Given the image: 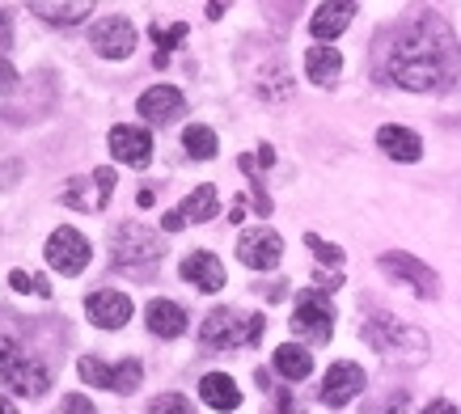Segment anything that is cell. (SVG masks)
<instances>
[{"label":"cell","instance_id":"obj_1","mask_svg":"<svg viewBox=\"0 0 461 414\" xmlns=\"http://www.w3.org/2000/svg\"><path fill=\"white\" fill-rule=\"evenodd\" d=\"M453 76V42L436 22L402 26L385 56V81L402 85L411 94H432Z\"/></svg>","mask_w":461,"mask_h":414},{"label":"cell","instance_id":"obj_2","mask_svg":"<svg viewBox=\"0 0 461 414\" xmlns=\"http://www.w3.org/2000/svg\"><path fill=\"white\" fill-rule=\"evenodd\" d=\"M166 258V237L144 229V224H119L111 237V263L131 279L157 275V263Z\"/></svg>","mask_w":461,"mask_h":414},{"label":"cell","instance_id":"obj_3","mask_svg":"<svg viewBox=\"0 0 461 414\" xmlns=\"http://www.w3.org/2000/svg\"><path fill=\"white\" fill-rule=\"evenodd\" d=\"M364 343L373 346L377 356L398 359V364H423L428 359V334L406 326L393 313H368L364 321Z\"/></svg>","mask_w":461,"mask_h":414},{"label":"cell","instance_id":"obj_4","mask_svg":"<svg viewBox=\"0 0 461 414\" xmlns=\"http://www.w3.org/2000/svg\"><path fill=\"white\" fill-rule=\"evenodd\" d=\"M263 313H241V309H229V304H221V309H212L208 318H203V330H199V338H203V346H216V351H238V346H254L258 338H263Z\"/></svg>","mask_w":461,"mask_h":414},{"label":"cell","instance_id":"obj_5","mask_svg":"<svg viewBox=\"0 0 461 414\" xmlns=\"http://www.w3.org/2000/svg\"><path fill=\"white\" fill-rule=\"evenodd\" d=\"M0 381L22 398H42L51 389V373L22 343H14L9 334H0Z\"/></svg>","mask_w":461,"mask_h":414},{"label":"cell","instance_id":"obj_6","mask_svg":"<svg viewBox=\"0 0 461 414\" xmlns=\"http://www.w3.org/2000/svg\"><path fill=\"white\" fill-rule=\"evenodd\" d=\"M381 271H385L393 284H406V288L415 292V296H423V301L440 296V275H436L428 263H420L415 254L390 249V254H381Z\"/></svg>","mask_w":461,"mask_h":414},{"label":"cell","instance_id":"obj_7","mask_svg":"<svg viewBox=\"0 0 461 414\" xmlns=\"http://www.w3.org/2000/svg\"><path fill=\"white\" fill-rule=\"evenodd\" d=\"M81 381L98 389H114V393H136L144 381V364L140 359H123V364H102V359L85 356L81 359Z\"/></svg>","mask_w":461,"mask_h":414},{"label":"cell","instance_id":"obj_8","mask_svg":"<svg viewBox=\"0 0 461 414\" xmlns=\"http://www.w3.org/2000/svg\"><path fill=\"white\" fill-rule=\"evenodd\" d=\"M293 330L301 338H313V343H330V330H335V309L326 296L318 292H301V301L293 309Z\"/></svg>","mask_w":461,"mask_h":414},{"label":"cell","instance_id":"obj_9","mask_svg":"<svg viewBox=\"0 0 461 414\" xmlns=\"http://www.w3.org/2000/svg\"><path fill=\"white\" fill-rule=\"evenodd\" d=\"M89 241H85V233H77V229H56V233L47 237V263L56 266L59 275L77 279L89 266Z\"/></svg>","mask_w":461,"mask_h":414},{"label":"cell","instance_id":"obj_10","mask_svg":"<svg viewBox=\"0 0 461 414\" xmlns=\"http://www.w3.org/2000/svg\"><path fill=\"white\" fill-rule=\"evenodd\" d=\"M89 42H94V51L102 59H127L136 51L140 34H136V26L127 17H102L98 26L89 30Z\"/></svg>","mask_w":461,"mask_h":414},{"label":"cell","instance_id":"obj_11","mask_svg":"<svg viewBox=\"0 0 461 414\" xmlns=\"http://www.w3.org/2000/svg\"><path fill=\"white\" fill-rule=\"evenodd\" d=\"M111 191H114V169L111 166H98L89 178L68 182L59 199H64L68 207H77V212H102V207H106V199H111Z\"/></svg>","mask_w":461,"mask_h":414},{"label":"cell","instance_id":"obj_12","mask_svg":"<svg viewBox=\"0 0 461 414\" xmlns=\"http://www.w3.org/2000/svg\"><path fill=\"white\" fill-rule=\"evenodd\" d=\"M238 258L250 271H271V266H280L284 258V237L276 229H246L238 237Z\"/></svg>","mask_w":461,"mask_h":414},{"label":"cell","instance_id":"obj_13","mask_svg":"<svg viewBox=\"0 0 461 414\" xmlns=\"http://www.w3.org/2000/svg\"><path fill=\"white\" fill-rule=\"evenodd\" d=\"M364 368L360 364H351V359H339V364H330V373L321 376V401L326 406H348L351 398H360L364 393Z\"/></svg>","mask_w":461,"mask_h":414},{"label":"cell","instance_id":"obj_14","mask_svg":"<svg viewBox=\"0 0 461 414\" xmlns=\"http://www.w3.org/2000/svg\"><path fill=\"white\" fill-rule=\"evenodd\" d=\"M85 318L102 326V330H123L127 321H131V296L114 288H98L89 292V301H85Z\"/></svg>","mask_w":461,"mask_h":414},{"label":"cell","instance_id":"obj_15","mask_svg":"<svg viewBox=\"0 0 461 414\" xmlns=\"http://www.w3.org/2000/svg\"><path fill=\"white\" fill-rule=\"evenodd\" d=\"M111 152H114V161H123L131 169H144L153 161V136L144 127L119 123V127H111Z\"/></svg>","mask_w":461,"mask_h":414},{"label":"cell","instance_id":"obj_16","mask_svg":"<svg viewBox=\"0 0 461 414\" xmlns=\"http://www.w3.org/2000/svg\"><path fill=\"white\" fill-rule=\"evenodd\" d=\"M136 111H140L144 123H169V119H178L186 111V97L174 89V85H153V89H144L140 102H136Z\"/></svg>","mask_w":461,"mask_h":414},{"label":"cell","instance_id":"obj_17","mask_svg":"<svg viewBox=\"0 0 461 414\" xmlns=\"http://www.w3.org/2000/svg\"><path fill=\"white\" fill-rule=\"evenodd\" d=\"M182 279L195 284L199 292H221L224 288V266L212 249H195V254H186V263H182Z\"/></svg>","mask_w":461,"mask_h":414},{"label":"cell","instance_id":"obj_18","mask_svg":"<svg viewBox=\"0 0 461 414\" xmlns=\"http://www.w3.org/2000/svg\"><path fill=\"white\" fill-rule=\"evenodd\" d=\"M377 144H381V152L390 157V161H402V166H411V161H420L423 157V140L411 131V127H402V123H385L377 131Z\"/></svg>","mask_w":461,"mask_h":414},{"label":"cell","instance_id":"obj_19","mask_svg":"<svg viewBox=\"0 0 461 414\" xmlns=\"http://www.w3.org/2000/svg\"><path fill=\"white\" fill-rule=\"evenodd\" d=\"M351 17H356V4H351V0H330V4H318V9H313L309 30H313L318 42H330L351 26Z\"/></svg>","mask_w":461,"mask_h":414},{"label":"cell","instance_id":"obj_20","mask_svg":"<svg viewBox=\"0 0 461 414\" xmlns=\"http://www.w3.org/2000/svg\"><path fill=\"white\" fill-rule=\"evenodd\" d=\"M305 72H309V81H313V85L330 89V85H339V76H343V56H339L335 47L318 42V47H309Z\"/></svg>","mask_w":461,"mask_h":414},{"label":"cell","instance_id":"obj_21","mask_svg":"<svg viewBox=\"0 0 461 414\" xmlns=\"http://www.w3.org/2000/svg\"><path fill=\"white\" fill-rule=\"evenodd\" d=\"M199 398L208 401L212 410H238L241 406V389L233 376L224 373H208L203 381H199Z\"/></svg>","mask_w":461,"mask_h":414},{"label":"cell","instance_id":"obj_22","mask_svg":"<svg viewBox=\"0 0 461 414\" xmlns=\"http://www.w3.org/2000/svg\"><path fill=\"white\" fill-rule=\"evenodd\" d=\"M144 318H149V330H153L157 338H178V334L186 330V309L174 301H153Z\"/></svg>","mask_w":461,"mask_h":414},{"label":"cell","instance_id":"obj_23","mask_svg":"<svg viewBox=\"0 0 461 414\" xmlns=\"http://www.w3.org/2000/svg\"><path fill=\"white\" fill-rule=\"evenodd\" d=\"M271 368H276L284 381H305V376L313 373V356H309L305 346L284 343V346H276V356H271Z\"/></svg>","mask_w":461,"mask_h":414},{"label":"cell","instance_id":"obj_24","mask_svg":"<svg viewBox=\"0 0 461 414\" xmlns=\"http://www.w3.org/2000/svg\"><path fill=\"white\" fill-rule=\"evenodd\" d=\"M34 17L42 22H51V26H72V22H81V17L94 14V4L89 0H77V4H56V0H42V4H30Z\"/></svg>","mask_w":461,"mask_h":414},{"label":"cell","instance_id":"obj_25","mask_svg":"<svg viewBox=\"0 0 461 414\" xmlns=\"http://www.w3.org/2000/svg\"><path fill=\"white\" fill-rule=\"evenodd\" d=\"M216 212H221V199H216V186H195V191L186 194V203L178 207V216H182V220H195V224L212 220Z\"/></svg>","mask_w":461,"mask_h":414},{"label":"cell","instance_id":"obj_26","mask_svg":"<svg viewBox=\"0 0 461 414\" xmlns=\"http://www.w3.org/2000/svg\"><path fill=\"white\" fill-rule=\"evenodd\" d=\"M182 148H186V157H191V161H212V157H216V148H221V140H216V131H212V127L195 123V127H186V131H182Z\"/></svg>","mask_w":461,"mask_h":414},{"label":"cell","instance_id":"obj_27","mask_svg":"<svg viewBox=\"0 0 461 414\" xmlns=\"http://www.w3.org/2000/svg\"><path fill=\"white\" fill-rule=\"evenodd\" d=\"M254 85H258V97H267V102H288L293 97V76H288L284 64H271Z\"/></svg>","mask_w":461,"mask_h":414},{"label":"cell","instance_id":"obj_28","mask_svg":"<svg viewBox=\"0 0 461 414\" xmlns=\"http://www.w3.org/2000/svg\"><path fill=\"white\" fill-rule=\"evenodd\" d=\"M186 39V26H153V42H157V56H153V64L157 68H166L169 64V51H174V47H178V42Z\"/></svg>","mask_w":461,"mask_h":414},{"label":"cell","instance_id":"obj_29","mask_svg":"<svg viewBox=\"0 0 461 414\" xmlns=\"http://www.w3.org/2000/svg\"><path fill=\"white\" fill-rule=\"evenodd\" d=\"M305 246L313 249V258H321V266H330V271H339V266H343V249L330 246V241H321L318 233H305Z\"/></svg>","mask_w":461,"mask_h":414},{"label":"cell","instance_id":"obj_30","mask_svg":"<svg viewBox=\"0 0 461 414\" xmlns=\"http://www.w3.org/2000/svg\"><path fill=\"white\" fill-rule=\"evenodd\" d=\"M149 414H195V406H191V398H182V393H161V398H153Z\"/></svg>","mask_w":461,"mask_h":414},{"label":"cell","instance_id":"obj_31","mask_svg":"<svg viewBox=\"0 0 461 414\" xmlns=\"http://www.w3.org/2000/svg\"><path fill=\"white\" fill-rule=\"evenodd\" d=\"M9 288H17V292H39V296H51V284H47V275H26V271H9Z\"/></svg>","mask_w":461,"mask_h":414},{"label":"cell","instance_id":"obj_32","mask_svg":"<svg viewBox=\"0 0 461 414\" xmlns=\"http://www.w3.org/2000/svg\"><path fill=\"white\" fill-rule=\"evenodd\" d=\"M59 414H94V401H89V398H77V393H72V398H64Z\"/></svg>","mask_w":461,"mask_h":414},{"label":"cell","instance_id":"obj_33","mask_svg":"<svg viewBox=\"0 0 461 414\" xmlns=\"http://www.w3.org/2000/svg\"><path fill=\"white\" fill-rule=\"evenodd\" d=\"M14 81H17L14 64H9V59H0V94H5V89H14Z\"/></svg>","mask_w":461,"mask_h":414},{"label":"cell","instance_id":"obj_34","mask_svg":"<svg viewBox=\"0 0 461 414\" xmlns=\"http://www.w3.org/2000/svg\"><path fill=\"white\" fill-rule=\"evenodd\" d=\"M423 414H461V410H457V406H453V401L436 398V401H432V406H428V410H423Z\"/></svg>","mask_w":461,"mask_h":414},{"label":"cell","instance_id":"obj_35","mask_svg":"<svg viewBox=\"0 0 461 414\" xmlns=\"http://www.w3.org/2000/svg\"><path fill=\"white\" fill-rule=\"evenodd\" d=\"M153 199H157V194L149 191V186H140V194H136V203H140V207H153Z\"/></svg>","mask_w":461,"mask_h":414},{"label":"cell","instance_id":"obj_36","mask_svg":"<svg viewBox=\"0 0 461 414\" xmlns=\"http://www.w3.org/2000/svg\"><path fill=\"white\" fill-rule=\"evenodd\" d=\"M0 414H17V406L9 398H0Z\"/></svg>","mask_w":461,"mask_h":414}]
</instances>
